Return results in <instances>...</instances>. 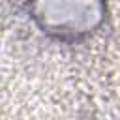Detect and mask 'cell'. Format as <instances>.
Listing matches in <instances>:
<instances>
[{"instance_id":"1","label":"cell","mask_w":120,"mask_h":120,"mask_svg":"<svg viewBox=\"0 0 120 120\" xmlns=\"http://www.w3.org/2000/svg\"><path fill=\"white\" fill-rule=\"evenodd\" d=\"M24 11L41 38L60 45H81L105 28L109 0H24Z\"/></svg>"}]
</instances>
